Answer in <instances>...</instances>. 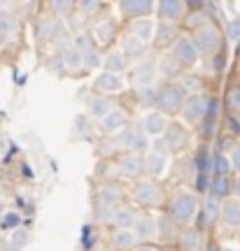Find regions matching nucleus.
I'll return each mask as SVG.
<instances>
[{"label": "nucleus", "instance_id": "f257e3e1", "mask_svg": "<svg viewBox=\"0 0 240 251\" xmlns=\"http://www.w3.org/2000/svg\"><path fill=\"white\" fill-rule=\"evenodd\" d=\"M198 209H201V200L191 188L182 186L178 191H173V196L168 200V216L178 226L189 228L191 221L196 219V214H198Z\"/></svg>", "mask_w": 240, "mask_h": 251}, {"label": "nucleus", "instance_id": "f03ea898", "mask_svg": "<svg viewBox=\"0 0 240 251\" xmlns=\"http://www.w3.org/2000/svg\"><path fill=\"white\" fill-rule=\"evenodd\" d=\"M184 102H187V96H184V89L180 86V81H170L156 89L151 107L161 112L163 117H175V114H182Z\"/></svg>", "mask_w": 240, "mask_h": 251}, {"label": "nucleus", "instance_id": "7ed1b4c3", "mask_svg": "<svg viewBox=\"0 0 240 251\" xmlns=\"http://www.w3.org/2000/svg\"><path fill=\"white\" fill-rule=\"evenodd\" d=\"M131 200L143 209H156L163 205L166 196H163V188L154 179H140L131 186Z\"/></svg>", "mask_w": 240, "mask_h": 251}, {"label": "nucleus", "instance_id": "20e7f679", "mask_svg": "<svg viewBox=\"0 0 240 251\" xmlns=\"http://www.w3.org/2000/svg\"><path fill=\"white\" fill-rule=\"evenodd\" d=\"M112 142H115V151L121 149L124 153H140L143 156V151L150 149V137L140 126H126L121 133L115 135Z\"/></svg>", "mask_w": 240, "mask_h": 251}, {"label": "nucleus", "instance_id": "39448f33", "mask_svg": "<svg viewBox=\"0 0 240 251\" xmlns=\"http://www.w3.org/2000/svg\"><path fill=\"white\" fill-rule=\"evenodd\" d=\"M210 107H212V98H208L203 93H191L182 107V117L189 126H196L210 117Z\"/></svg>", "mask_w": 240, "mask_h": 251}, {"label": "nucleus", "instance_id": "423d86ee", "mask_svg": "<svg viewBox=\"0 0 240 251\" xmlns=\"http://www.w3.org/2000/svg\"><path fill=\"white\" fill-rule=\"evenodd\" d=\"M191 37H194V42H196V47H198L201 56H208V58L219 56V49H222V35H219V30H217L212 24L201 28V30H196Z\"/></svg>", "mask_w": 240, "mask_h": 251}, {"label": "nucleus", "instance_id": "0eeeda50", "mask_svg": "<svg viewBox=\"0 0 240 251\" xmlns=\"http://www.w3.org/2000/svg\"><path fill=\"white\" fill-rule=\"evenodd\" d=\"M170 56L178 61L180 68H194L196 63L201 61V51H198V47H196L194 42V37H189V35H182L175 42V47L170 49Z\"/></svg>", "mask_w": 240, "mask_h": 251}, {"label": "nucleus", "instance_id": "6e6552de", "mask_svg": "<svg viewBox=\"0 0 240 251\" xmlns=\"http://www.w3.org/2000/svg\"><path fill=\"white\" fill-rule=\"evenodd\" d=\"M124 205V191L121 186H117L115 181H105L100 184L96 191V209H107V212H115Z\"/></svg>", "mask_w": 240, "mask_h": 251}, {"label": "nucleus", "instance_id": "1a4fd4ad", "mask_svg": "<svg viewBox=\"0 0 240 251\" xmlns=\"http://www.w3.org/2000/svg\"><path fill=\"white\" fill-rule=\"evenodd\" d=\"M187 2L184 0H161L156 2V17L161 19V24H173L178 26L180 21L187 19Z\"/></svg>", "mask_w": 240, "mask_h": 251}, {"label": "nucleus", "instance_id": "9d476101", "mask_svg": "<svg viewBox=\"0 0 240 251\" xmlns=\"http://www.w3.org/2000/svg\"><path fill=\"white\" fill-rule=\"evenodd\" d=\"M163 142H166L170 153H182L189 147V142H191V135H189L187 126L173 121V124H168V130L163 135Z\"/></svg>", "mask_w": 240, "mask_h": 251}, {"label": "nucleus", "instance_id": "9b49d317", "mask_svg": "<svg viewBox=\"0 0 240 251\" xmlns=\"http://www.w3.org/2000/svg\"><path fill=\"white\" fill-rule=\"evenodd\" d=\"M117 172L126 179H140L145 175V158L140 153H121L117 158Z\"/></svg>", "mask_w": 240, "mask_h": 251}, {"label": "nucleus", "instance_id": "f8f14e48", "mask_svg": "<svg viewBox=\"0 0 240 251\" xmlns=\"http://www.w3.org/2000/svg\"><path fill=\"white\" fill-rule=\"evenodd\" d=\"M138 237V242H151V240H159V219H154L150 214H138L133 228H131Z\"/></svg>", "mask_w": 240, "mask_h": 251}, {"label": "nucleus", "instance_id": "ddd939ff", "mask_svg": "<svg viewBox=\"0 0 240 251\" xmlns=\"http://www.w3.org/2000/svg\"><path fill=\"white\" fill-rule=\"evenodd\" d=\"M156 9V5L151 0H121L119 2V12L121 17L140 21V19H150V14Z\"/></svg>", "mask_w": 240, "mask_h": 251}, {"label": "nucleus", "instance_id": "4468645a", "mask_svg": "<svg viewBox=\"0 0 240 251\" xmlns=\"http://www.w3.org/2000/svg\"><path fill=\"white\" fill-rule=\"evenodd\" d=\"M124 77L121 75H112V72H98L96 79H93V89H96L98 96H112V93H119L124 91Z\"/></svg>", "mask_w": 240, "mask_h": 251}, {"label": "nucleus", "instance_id": "2eb2a0df", "mask_svg": "<svg viewBox=\"0 0 240 251\" xmlns=\"http://www.w3.org/2000/svg\"><path fill=\"white\" fill-rule=\"evenodd\" d=\"M140 128L147 133V137L159 140V137H163L166 130H168V121H166V117H163L161 112L151 109V112H147V114L140 119Z\"/></svg>", "mask_w": 240, "mask_h": 251}, {"label": "nucleus", "instance_id": "dca6fc26", "mask_svg": "<svg viewBox=\"0 0 240 251\" xmlns=\"http://www.w3.org/2000/svg\"><path fill=\"white\" fill-rule=\"evenodd\" d=\"M168 156L170 153L150 149V153L145 156V175H147L150 179H159V177H163L166 170H168Z\"/></svg>", "mask_w": 240, "mask_h": 251}, {"label": "nucleus", "instance_id": "f3484780", "mask_svg": "<svg viewBox=\"0 0 240 251\" xmlns=\"http://www.w3.org/2000/svg\"><path fill=\"white\" fill-rule=\"evenodd\" d=\"M126 126H128V114H126L121 107H117L112 114H107L105 119H100L98 121V130L103 135H119L121 130H124Z\"/></svg>", "mask_w": 240, "mask_h": 251}, {"label": "nucleus", "instance_id": "a211bd4d", "mask_svg": "<svg viewBox=\"0 0 240 251\" xmlns=\"http://www.w3.org/2000/svg\"><path fill=\"white\" fill-rule=\"evenodd\" d=\"M91 42H93V47H107L115 42L117 37V26L112 19H105V21H98L96 26L91 28Z\"/></svg>", "mask_w": 240, "mask_h": 251}, {"label": "nucleus", "instance_id": "6ab92c4d", "mask_svg": "<svg viewBox=\"0 0 240 251\" xmlns=\"http://www.w3.org/2000/svg\"><path fill=\"white\" fill-rule=\"evenodd\" d=\"M180 37L182 35L178 33V26H173V24H159L151 47L159 49V51H166V49H173V47H175V42H178Z\"/></svg>", "mask_w": 240, "mask_h": 251}, {"label": "nucleus", "instance_id": "aec40b11", "mask_svg": "<svg viewBox=\"0 0 240 251\" xmlns=\"http://www.w3.org/2000/svg\"><path fill=\"white\" fill-rule=\"evenodd\" d=\"M115 109H117V105H115V100L110 98V96H93V98L89 100V105H87L89 117L96 119V121L105 119L107 114H112Z\"/></svg>", "mask_w": 240, "mask_h": 251}, {"label": "nucleus", "instance_id": "412c9836", "mask_svg": "<svg viewBox=\"0 0 240 251\" xmlns=\"http://www.w3.org/2000/svg\"><path fill=\"white\" fill-rule=\"evenodd\" d=\"M156 79V65L154 63H138L133 70V86L138 89H151V84Z\"/></svg>", "mask_w": 240, "mask_h": 251}, {"label": "nucleus", "instance_id": "4be33fe9", "mask_svg": "<svg viewBox=\"0 0 240 251\" xmlns=\"http://www.w3.org/2000/svg\"><path fill=\"white\" fill-rule=\"evenodd\" d=\"M145 47H147V45H145L143 40L128 30V33H124V35H121V47H119V51H124L131 61H140V58L145 56Z\"/></svg>", "mask_w": 240, "mask_h": 251}, {"label": "nucleus", "instance_id": "5701e85b", "mask_svg": "<svg viewBox=\"0 0 240 251\" xmlns=\"http://www.w3.org/2000/svg\"><path fill=\"white\" fill-rule=\"evenodd\" d=\"M110 244L117 251H133L138 247V237H135L131 228H115V233L110 237Z\"/></svg>", "mask_w": 240, "mask_h": 251}, {"label": "nucleus", "instance_id": "b1692460", "mask_svg": "<svg viewBox=\"0 0 240 251\" xmlns=\"http://www.w3.org/2000/svg\"><path fill=\"white\" fill-rule=\"evenodd\" d=\"M222 219L224 228H231V230H238L240 228V200H224L222 202Z\"/></svg>", "mask_w": 240, "mask_h": 251}, {"label": "nucleus", "instance_id": "393cba45", "mask_svg": "<svg viewBox=\"0 0 240 251\" xmlns=\"http://www.w3.org/2000/svg\"><path fill=\"white\" fill-rule=\"evenodd\" d=\"M180 72H182V68H180L178 61H175L170 54H163L159 61H156V77L166 79V84H170V81L178 79Z\"/></svg>", "mask_w": 240, "mask_h": 251}, {"label": "nucleus", "instance_id": "a878e982", "mask_svg": "<svg viewBox=\"0 0 240 251\" xmlns=\"http://www.w3.org/2000/svg\"><path fill=\"white\" fill-rule=\"evenodd\" d=\"M180 249L182 251H201L203 249V237H201V230L198 228H182L180 233Z\"/></svg>", "mask_w": 240, "mask_h": 251}, {"label": "nucleus", "instance_id": "bb28decb", "mask_svg": "<svg viewBox=\"0 0 240 251\" xmlns=\"http://www.w3.org/2000/svg\"><path fill=\"white\" fill-rule=\"evenodd\" d=\"M131 58L124 54V51H110V54L103 58V70L112 72V75H121V72L128 68Z\"/></svg>", "mask_w": 240, "mask_h": 251}, {"label": "nucleus", "instance_id": "cd10ccee", "mask_svg": "<svg viewBox=\"0 0 240 251\" xmlns=\"http://www.w3.org/2000/svg\"><path fill=\"white\" fill-rule=\"evenodd\" d=\"M210 196L217 200H229L233 196V179L231 177H214L210 181Z\"/></svg>", "mask_w": 240, "mask_h": 251}, {"label": "nucleus", "instance_id": "c85d7f7f", "mask_svg": "<svg viewBox=\"0 0 240 251\" xmlns=\"http://www.w3.org/2000/svg\"><path fill=\"white\" fill-rule=\"evenodd\" d=\"M156 24L151 21V19H140V21H133V26H131V33L138 35L143 40L145 45L147 42H154V35H156Z\"/></svg>", "mask_w": 240, "mask_h": 251}, {"label": "nucleus", "instance_id": "c756f323", "mask_svg": "<svg viewBox=\"0 0 240 251\" xmlns=\"http://www.w3.org/2000/svg\"><path fill=\"white\" fill-rule=\"evenodd\" d=\"M180 226L170 219V216H161L159 219V240L161 242H173V240H180Z\"/></svg>", "mask_w": 240, "mask_h": 251}, {"label": "nucleus", "instance_id": "7c9ffc66", "mask_svg": "<svg viewBox=\"0 0 240 251\" xmlns=\"http://www.w3.org/2000/svg\"><path fill=\"white\" fill-rule=\"evenodd\" d=\"M135 219H138V212H135L131 205H121L119 209L115 212V219H112V224L117 228H133Z\"/></svg>", "mask_w": 240, "mask_h": 251}, {"label": "nucleus", "instance_id": "2f4dec72", "mask_svg": "<svg viewBox=\"0 0 240 251\" xmlns=\"http://www.w3.org/2000/svg\"><path fill=\"white\" fill-rule=\"evenodd\" d=\"M63 63H65V68H82L84 65V51H80L77 47H68L65 51H63Z\"/></svg>", "mask_w": 240, "mask_h": 251}, {"label": "nucleus", "instance_id": "473e14b6", "mask_svg": "<svg viewBox=\"0 0 240 251\" xmlns=\"http://www.w3.org/2000/svg\"><path fill=\"white\" fill-rule=\"evenodd\" d=\"M203 212H205V224H212V221H217L219 219V214H222V200H217V198H208L203 205Z\"/></svg>", "mask_w": 240, "mask_h": 251}, {"label": "nucleus", "instance_id": "72a5a7b5", "mask_svg": "<svg viewBox=\"0 0 240 251\" xmlns=\"http://www.w3.org/2000/svg\"><path fill=\"white\" fill-rule=\"evenodd\" d=\"M212 170L217 177H229V172L233 170L231 158L224 156V153H217V156H214V163H212Z\"/></svg>", "mask_w": 240, "mask_h": 251}, {"label": "nucleus", "instance_id": "f704fd0d", "mask_svg": "<svg viewBox=\"0 0 240 251\" xmlns=\"http://www.w3.org/2000/svg\"><path fill=\"white\" fill-rule=\"evenodd\" d=\"M187 21V26L191 28V30H201V28H205V26H210L212 21H210V14H205V12H194L191 17H187L184 19Z\"/></svg>", "mask_w": 240, "mask_h": 251}, {"label": "nucleus", "instance_id": "c9c22d12", "mask_svg": "<svg viewBox=\"0 0 240 251\" xmlns=\"http://www.w3.org/2000/svg\"><path fill=\"white\" fill-rule=\"evenodd\" d=\"M77 9H80L82 17H93L100 9V2H96V0H82V2H77Z\"/></svg>", "mask_w": 240, "mask_h": 251}, {"label": "nucleus", "instance_id": "e433bc0d", "mask_svg": "<svg viewBox=\"0 0 240 251\" xmlns=\"http://www.w3.org/2000/svg\"><path fill=\"white\" fill-rule=\"evenodd\" d=\"M226 105H229V109H231V112L240 114V89H238V86L229 91V96H226Z\"/></svg>", "mask_w": 240, "mask_h": 251}, {"label": "nucleus", "instance_id": "4c0bfd02", "mask_svg": "<svg viewBox=\"0 0 240 251\" xmlns=\"http://www.w3.org/2000/svg\"><path fill=\"white\" fill-rule=\"evenodd\" d=\"M226 37H229V42H238L240 40V19H233L226 24Z\"/></svg>", "mask_w": 240, "mask_h": 251}, {"label": "nucleus", "instance_id": "58836bf2", "mask_svg": "<svg viewBox=\"0 0 240 251\" xmlns=\"http://www.w3.org/2000/svg\"><path fill=\"white\" fill-rule=\"evenodd\" d=\"M0 219H2V221H0V228H14V226L21 224L19 214H14V212H7V214H2Z\"/></svg>", "mask_w": 240, "mask_h": 251}, {"label": "nucleus", "instance_id": "ea45409f", "mask_svg": "<svg viewBox=\"0 0 240 251\" xmlns=\"http://www.w3.org/2000/svg\"><path fill=\"white\" fill-rule=\"evenodd\" d=\"M231 163H233V170H238V175H240V142L233 147V151H231Z\"/></svg>", "mask_w": 240, "mask_h": 251}, {"label": "nucleus", "instance_id": "a19ab883", "mask_svg": "<svg viewBox=\"0 0 240 251\" xmlns=\"http://www.w3.org/2000/svg\"><path fill=\"white\" fill-rule=\"evenodd\" d=\"M233 196L240 200V175L236 177V179H233Z\"/></svg>", "mask_w": 240, "mask_h": 251}, {"label": "nucleus", "instance_id": "79ce46f5", "mask_svg": "<svg viewBox=\"0 0 240 251\" xmlns=\"http://www.w3.org/2000/svg\"><path fill=\"white\" fill-rule=\"evenodd\" d=\"M133 251H159L156 247H151V244H138Z\"/></svg>", "mask_w": 240, "mask_h": 251}, {"label": "nucleus", "instance_id": "37998d69", "mask_svg": "<svg viewBox=\"0 0 240 251\" xmlns=\"http://www.w3.org/2000/svg\"><path fill=\"white\" fill-rule=\"evenodd\" d=\"M5 149H7V137H5V135H0V156L5 153Z\"/></svg>", "mask_w": 240, "mask_h": 251}, {"label": "nucleus", "instance_id": "c03bdc74", "mask_svg": "<svg viewBox=\"0 0 240 251\" xmlns=\"http://www.w3.org/2000/svg\"><path fill=\"white\" fill-rule=\"evenodd\" d=\"M208 251H217V249H214V247H208Z\"/></svg>", "mask_w": 240, "mask_h": 251}, {"label": "nucleus", "instance_id": "a18cd8bd", "mask_svg": "<svg viewBox=\"0 0 240 251\" xmlns=\"http://www.w3.org/2000/svg\"><path fill=\"white\" fill-rule=\"evenodd\" d=\"M2 207H5V205H2V200H0V212H2Z\"/></svg>", "mask_w": 240, "mask_h": 251}, {"label": "nucleus", "instance_id": "49530a36", "mask_svg": "<svg viewBox=\"0 0 240 251\" xmlns=\"http://www.w3.org/2000/svg\"><path fill=\"white\" fill-rule=\"evenodd\" d=\"M107 251H117V249H107Z\"/></svg>", "mask_w": 240, "mask_h": 251}, {"label": "nucleus", "instance_id": "de8ad7c7", "mask_svg": "<svg viewBox=\"0 0 240 251\" xmlns=\"http://www.w3.org/2000/svg\"><path fill=\"white\" fill-rule=\"evenodd\" d=\"M0 42H2V35H0Z\"/></svg>", "mask_w": 240, "mask_h": 251}]
</instances>
